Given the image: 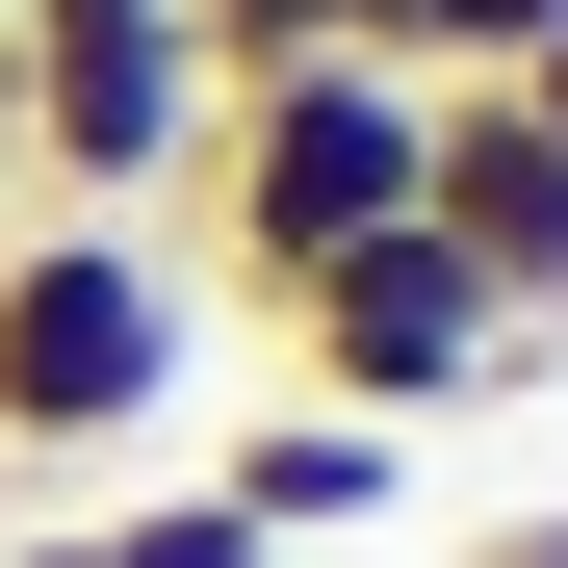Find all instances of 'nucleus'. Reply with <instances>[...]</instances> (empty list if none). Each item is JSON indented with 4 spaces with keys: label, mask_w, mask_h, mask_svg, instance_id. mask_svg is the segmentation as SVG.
Segmentation results:
<instances>
[{
    "label": "nucleus",
    "mask_w": 568,
    "mask_h": 568,
    "mask_svg": "<svg viewBox=\"0 0 568 568\" xmlns=\"http://www.w3.org/2000/svg\"><path fill=\"white\" fill-rule=\"evenodd\" d=\"M414 207H439L465 258H491L517 311H568V130H517L491 78H465V104H439V181H414Z\"/></svg>",
    "instance_id": "20e7f679"
},
{
    "label": "nucleus",
    "mask_w": 568,
    "mask_h": 568,
    "mask_svg": "<svg viewBox=\"0 0 568 568\" xmlns=\"http://www.w3.org/2000/svg\"><path fill=\"white\" fill-rule=\"evenodd\" d=\"M491 104H517V130H568V27H542V52H517V78H491Z\"/></svg>",
    "instance_id": "1a4fd4ad"
},
{
    "label": "nucleus",
    "mask_w": 568,
    "mask_h": 568,
    "mask_svg": "<svg viewBox=\"0 0 568 568\" xmlns=\"http://www.w3.org/2000/svg\"><path fill=\"white\" fill-rule=\"evenodd\" d=\"M207 78H284V52H388V0H181Z\"/></svg>",
    "instance_id": "0eeeda50"
},
{
    "label": "nucleus",
    "mask_w": 568,
    "mask_h": 568,
    "mask_svg": "<svg viewBox=\"0 0 568 568\" xmlns=\"http://www.w3.org/2000/svg\"><path fill=\"white\" fill-rule=\"evenodd\" d=\"M181 362H207L181 233H130V207H27L0 233V465H130L181 414Z\"/></svg>",
    "instance_id": "f03ea898"
},
{
    "label": "nucleus",
    "mask_w": 568,
    "mask_h": 568,
    "mask_svg": "<svg viewBox=\"0 0 568 568\" xmlns=\"http://www.w3.org/2000/svg\"><path fill=\"white\" fill-rule=\"evenodd\" d=\"M258 336L311 362V414H388V439H439L465 388H542V362H568V311H517V284L465 258L439 207H414V233H336Z\"/></svg>",
    "instance_id": "7ed1b4c3"
},
{
    "label": "nucleus",
    "mask_w": 568,
    "mask_h": 568,
    "mask_svg": "<svg viewBox=\"0 0 568 568\" xmlns=\"http://www.w3.org/2000/svg\"><path fill=\"white\" fill-rule=\"evenodd\" d=\"M0 27H27V0H0Z\"/></svg>",
    "instance_id": "9b49d317"
},
{
    "label": "nucleus",
    "mask_w": 568,
    "mask_h": 568,
    "mask_svg": "<svg viewBox=\"0 0 568 568\" xmlns=\"http://www.w3.org/2000/svg\"><path fill=\"white\" fill-rule=\"evenodd\" d=\"M414 181H439V78H414V52H284V78H207L181 207H207L233 311H284L336 233H414Z\"/></svg>",
    "instance_id": "f257e3e1"
},
{
    "label": "nucleus",
    "mask_w": 568,
    "mask_h": 568,
    "mask_svg": "<svg viewBox=\"0 0 568 568\" xmlns=\"http://www.w3.org/2000/svg\"><path fill=\"white\" fill-rule=\"evenodd\" d=\"M439 568H568V517H465V542H439Z\"/></svg>",
    "instance_id": "6e6552de"
},
{
    "label": "nucleus",
    "mask_w": 568,
    "mask_h": 568,
    "mask_svg": "<svg viewBox=\"0 0 568 568\" xmlns=\"http://www.w3.org/2000/svg\"><path fill=\"white\" fill-rule=\"evenodd\" d=\"M0 568H78V517H0Z\"/></svg>",
    "instance_id": "9d476101"
},
{
    "label": "nucleus",
    "mask_w": 568,
    "mask_h": 568,
    "mask_svg": "<svg viewBox=\"0 0 568 568\" xmlns=\"http://www.w3.org/2000/svg\"><path fill=\"white\" fill-rule=\"evenodd\" d=\"M207 491H233L258 542H362V517L414 491V439H388V414H311V388H284V414H258L233 465H207Z\"/></svg>",
    "instance_id": "39448f33"
},
{
    "label": "nucleus",
    "mask_w": 568,
    "mask_h": 568,
    "mask_svg": "<svg viewBox=\"0 0 568 568\" xmlns=\"http://www.w3.org/2000/svg\"><path fill=\"white\" fill-rule=\"evenodd\" d=\"M78 568H284L233 491H130V517H78Z\"/></svg>",
    "instance_id": "423d86ee"
}]
</instances>
